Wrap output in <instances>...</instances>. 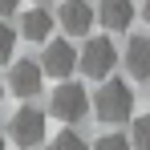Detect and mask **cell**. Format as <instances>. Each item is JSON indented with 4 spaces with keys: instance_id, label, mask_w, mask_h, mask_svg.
<instances>
[{
    "instance_id": "obj_4",
    "label": "cell",
    "mask_w": 150,
    "mask_h": 150,
    "mask_svg": "<svg viewBox=\"0 0 150 150\" xmlns=\"http://www.w3.org/2000/svg\"><path fill=\"white\" fill-rule=\"evenodd\" d=\"M114 61H118V53H114V41L110 37H89L85 41V49H81V73L85 77H98V81H105L110 77V69H114Z\"/></svg>"
},
{
    "instance_id": "obj_19",
    "label": "cell",
    "mask_w": 150,
    "mask_h": 150,
    "mask_svg": "<svg viewBox=\"0 0 150 150\" xmlns=\"http://www.w3.org/2000/svg\"><path fill=\"white\" fill-rule=\"evenodd\" d=\"M37 4H49V0H37Z\"/></svg>"
},
{
    "instance_id": "obj_8",
    "label": "cell",
    "mask_w": 150,
    "mask_h": 150,
    "mask_svg": "<svg viewBox=\"0 0 150 150\" xmlns=\"http://www.w3.org/2000/svg\"><path fill=\"white\" fill-rule=\"evenodd\" d=\"M98 21L110 33H126L134 25V0H101L98 4Z\"/></svg>"
},
{
    "instance_id": "obj_10",
    "label": "cell",
    "mask_w": 150,
    "mask_h": 150,
    "mask_svg": "<svg viewBox=\"0 0 150 150\" xmlns=\"http://www.w3.org/2000/svg\"><path fill=\"white\" fill-rule=\"evenodd\" d=\"M49 33H53L49 8H28L25 16H21V37L25 41H49Z\"/></svg>"
},
{
    "instance_id": "obj_9",
    "label": "cell",
    "mask_w": 150,
    "mask_h": 150,
    "mask_svg": "<svg viewBox=\"0 0 150 150\" xmlns=\"http://www.w3.org/2000/svg\"><path fill=\"white\" fill-rule=\"evenodd\" d=\"M126 69L138 77V81H146L150 77V37H130V49H126Z\"/></svg>"
},
{
    "instance_id": "obj_11",
    "label": "cell",
    "mask_w": 150,
    "mask_h": 150,
    "mask_svg": "<svg viewBox=\"0 0 150 150\" xmlns=\"http://www.w3.org/2000/svg\"><path fill=\"white\" fill-rule=\"evenodd\" d=\"M130 142H134V150H150V114L130 122Z\"/></svg>"
},
{
    "instance_id": "obj_15",
    "label": "cell",
    "mask_w": 150,
    "mask_h": 150,
    "mask_svg": "<svg viewBox=\"0 0 150 150\" xmlns=\"http://www.w3.org/2000/svg\"><path fill=\"white\" fill-rule=\"evenodd\" d=\"M8 12H16V0H0V16H8Z\"/></svg>"
},
{
    "instance_id": "obj_18",
    "label": "cell",
    "mask_w": 150,
    "mask_h": 150,
    "mask_svg": "<svg viewBox=\"0 0 150 150\" xmlns=\"http://www.w3.org/2000/svg\"><path fill=\"white\" fill-rule=\"evenodd\" d=\"M0 150H4V130H0Z\"/></svg>"
},
{
    "instance_id": "obj_3",
    "label": "cell",
    "mask_w": 150,
    "mask_h": 150,
    "mask_svg": "<svg viewBox=\"0 0 150 150\" xmlns=\"http://www.w3.org/2000/svg\"><path fill=\"white\" fill-rule=\"evenodd\" d=\"M16 146H37L45 138V110L37 105H21L12 118H8V130H4Z\"/></svg>"
},
{
    "instance_id": "obj_14",
    "label": "cell",
    "mask_w": 150,
    "mask_h": 150,
    "mask_svg": "<svg viewBox=\"0 0 150 150\" xmlns=\"http://www.w3.org/2000/svg\"><path fill=\"white\" fill-rule=\"evenodd\" d=\"M93 150H134V142L122 138V134H105V138H98V146H93Z\"/></svg>"
},
{
    "instance_id": "obj_6",
    "label": "cell",
    "mask_w": 150,
    "mask_h": 150,
    "mask_svg": "<svg viewBox=\"0 0 150 150\" xmlns=\"http://www.w3.org/2000/svg\"><path fill=\"white\" fill-rule=\"evenodd\" d=\"M98 21V8L89 4V0H65L61 4V28L69 33V37H85L89 28Z\"/></svg>"
},
{
    "instance_id": "obj_13",
    "label": "cell",
    "mask_w": 150,
    "mask_h": 150,
    "mask_svg": "<svg viewBox=\"0 0 150 150\" xmlns=\"http://www.w3.org/2000/svg\"><path fill=\"white\" fill-rule=\"evenodd\" d=\"M12 45H16V33L0 21V65H8V61H12Z\"/></svg>"
},
{
    "instance_id": "obj_12",
    "label": "cell",
    "mask_w": 150,
    "mask_h": 150,
    "mask_svg": "<svg viewBox=\"0 0 150 150\" xmlns=\"http://www.w3.org/2000/svg\"><path fill=\"white\" fill-rule=\"evenodd\" d=\"M49 150H89L85 142H81V134H73V130H65V134H57L49 142Z\"/></svg>"
},
{
    "instance_id": "obj_2",
    "label": "cell",
    "mask_w": 150,
    "mask_h": 150,
    "mask_svg": "<svg viewBox=\"0 0 150 150\" xmlns=\"http://www.w3.org/2000/svg\"><path fill=\"white\" fill-rule=\"evenodd\" d=\"M89 93L77 85V81H65V85H57L53 89V98H49V114L53 118H61V122H81L93 105H89Z\"/></svg>"
},
{
    "instance_id": "obj_7",
    "label": "cell",
    "mask_w": 150,
    "mask_h": 150,
    "mask_svg": "<svg viewBox=\"0 0 150 150\" xmlns=\"http://www.w3.org/2000/svg\"><path fill=\"white\" fill-rule=\"evenodd\" d=\"M41 81H45V69H41L37 61H16V65L8 69V89H12L16 98H37V93H41Z\"/></svg>"
},
{
    "instance_id": "obj_1",
    "label": "cell",
    "mask_w": 150,
    "mask_h": 150,
    "mask_svg": "<svg viewBox=\"0 0 150 150\" xmlns=\"http://www.w3.org/2000/svg\"><path fill=\"white\" fill-rule=\"evenodd\" d=\"M93 114L98 122L105 126H122V122H134V89L118 81V77H105L101 89L93 93Z\"/></svg>"
},
{
    "instance_id": "obj_16",
    "label": "cell",
    "mask_w": 150,
    "mask_h": 150,
    "mask_svg": "<svg viewBox=\"0 0 150 150\" xmlns=\"http://www.w3.org/2000/svg\"><path fill=\"white\" fill-rule=\"evenodd\" d=\"M142 16H146V25H150V0H146V4H142Z\"/></svg>"
},
{
    "instance_id": "obj_5",
    "label": "cell",
    "mask_w": 150,
    "mask_h": 150,
    "mask_svg": "<svg viewBox=\"0 0 150 150\" xmlns=\"http://www.w3.org/2000/svg\"><path fill=\"white\" fill-rule=\"evenodd\" d=\"M77 61H81V57H77V49L69 45V41H61V37H57V41H45L41 69H45L49 77H69L77 69Z\"/></svg>"
},
{
    "instance_id": "obj_17",
    "label": "cell",
    "mask_w": 150,
    "mask_h": 150,
    "mask_svg": "<svg viewBox=\"0 0 150 150\" xmlns=\"http://www.w3.org/2000/svg\"><path fill=\"white\" fill-rule=\"evenodd\" d=\"M0 101H4V81H0Z\"/></svg>"
}]
</instances>
